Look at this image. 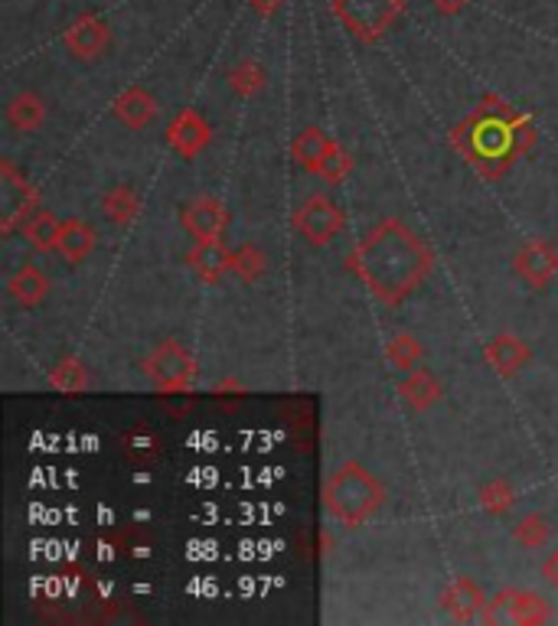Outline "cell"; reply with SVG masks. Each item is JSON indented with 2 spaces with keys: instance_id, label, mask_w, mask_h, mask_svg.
Here are the masks:
<instances>
[{
  "instance_id": "obj_1",
  "label": "cell",
  "mask_w": 558,
  "mask_h": 626,
  "mask_svg": "<svg viewBox=\"0 0 558 626\" xmlns=\"http://www.w3.org/2000/svg\"><path fill=\"white\" fill-rule=\"evenodd\" d=\"M431 268V249L402 219H382L350 252V271L385 304L412 297Z\"/></svg>"
},
{
  "instance_id": "obj_2",
  "label": "cell",
  "mask_w": 558,
  "mask_h": 626,
  "mask_svg": "<svg viewBox=\"0 0 558 626\" xmlns=\"http://www.w3.org/2000/svg\"><path fill=\"white\" fill-rule=\"evenodd\" d=\"M324 503H327V513L340 526L357 529V526H366V519H372L382 509L385 490L372 470H366L357 460H347L330 473V480L324 486Z\"/></svg>"
},
{
  "instance_id": "obj_3",
  "label": "cell",
  "mask_w": 558,
  "mask_h": 626,
  "mask_svg": "<svg viewBox=\"0 0 558 626\" xmlns=\"http://www.w3.org/2000/svg\"><path fill=\"white\" fill-rule=\"evenodd\" d=\"M405 0H333V17L363 43L382 40L402 17Z\"/></svg>"
},
{
  "instance_id": "obj_4",
  "label": "cell",
  "mask_w": 558,
  "mask_h": 626,
  "mask_svg": "<svg viewBox=\"0 0 558 626\" xmlns=\"http://www.w3.org/2000/svg\"><path fill=\"white\" fill-rule=\"evenodd\" d=\"M144 372H147V378H151L161 392L180 395V392H186V388L193 385V378H196V359H193V353L186 350L184 343L167 340V343H161V347L147 356Z\"/></svg>"
},
{
  "instance_id": "obj_5",
  "label": "cell",
  "mask_w": 558,
  "mask_h": 626,
  "mask_svg": "<svg viewBox=\"0 0 558 626\" xmlns=\"http://www.w3.org/2000/svg\"><path fill=\"white\" fill-rule=\"evenodd\" d=\"M552 617V607L546 597L533 591H500L480 614L483 624H546Z\"/></svg>"
},
{
  "instance_id": "obj_6",
  "label": "cell",
  "mask_w": 558,
  "mask_h": 626,
  "mask_svg": "<svg viewBox=\"0 0 558 626\" xmlns=\"http://www.w3.org/2000/svg\"><path fill=\"white\" fill-rule=\"evenodd\" d=\"M294 226L310 245H327L343 229V209L330 196L320 193V196H310L300 202V209L294 212Z\"/></svg>"
},
{
  "instance_id": "obj_7",
  "label": "cell",
  "mask_w": 558,
  "mask_h": 626,
  "mask_svg": "<svg viewBox=\"0 0 558 626\" xmlns=\"http://www.w3.org/2000/svg\"><path fill=\"white\" fill-rule=\"evenodd\" d=\"M516 274L533 287L546 290L558 277V249L549 239H533L516 252Z\"/></svg>"
},
{
  "instance_id": "obj_8",
  "label": "cell",
  "mask_w": 558,
  "mask_h": 626,
  "mask_svg": "<svg viewBox=\"0 0 558 626\" xmlns=\"http://www.w3.org/2000/svg\"><path fill=\"white\" fill-rule=\"evenodd\" d=\"M180 222L196 242H209V239H222L229 226V212L216 196H196L184 206Z\"/></svg>"
},
{
  "instance_id": "obj_9",
  "label": "cell",
  "mask_w": 558,
  "mask_h": 626,
  "mask_svg": "<svg viewBox=\"0 0 558 626\" xmlns=\"http://www.w3.org/2000/svg\"><path fill=\"white\" fill-rule=\"evenodd\" d=\"M36 206V193L13 171V164H0V209H3V232H13L20 219H26V212Z\"/></svg>"
},
{
  "instance_id": "obj_10",
  "label": "cell",
  "mask_w": 558,
  "mask_h": 626,
  "mask_svg": "<svg viewBox=\"0 0 558 626\" xmlns=\"http://www.w3.org/2000/svg\"><path fill=\"white\" fill-rule=\"evenodd\" d=\"M63 43H66V50H69L76 59L92 63V59H98V56L108 50V43H111V30H108V23H105L98 13H83L79 20L69 23Z\"/></svg>"
},
{
  "instance_id": "obj_11",
  "label": "cell",
  "mask_w": 558,
  "mask_h": 626,
  "mask_svg": "<svg viewBox=\"0 0 558 626\" xmlns=\"http://www.w3.org/2000/svg\"><path fill=\"white\" fill-rule=\"evenodd\" d=\"M209 141H212V128H209V121H206L196 108H184V111L171 121V128H167V144H171L184 161L199 157Z\"/></svg>"
},
{
  "instance_id": "obj_12",
  "label": "cell",
  "mask_w": 558,
  "mask_h": 626,
  "mask_svg": "<svg viewBox=\"0 0 558 626\" xmlns=\"http://www.w3.org/2000/svg\"><path fill=\"white\" fill-rule=\"evenodd\" d=\"M483 359H486V365L496 372V375H503V378H513L529 359V347L519 340V337H513V333H500V337H493L486 347H483Z\"/></svg>"
},
{
  "instance_id": "obj_13",
  "label": "cell",
  "mask_w": 558,
  "mask_h": 626,
  "mask_svg": "<svg viewBox=\"0 0 558 626\" xmlns=\"http://www.w3.org/2000/svg\"><path fill=\"white\" fill-rule=\"evenodd\" d=\"M111 111H114V118H118L124 128L141 131V128H147V124L154 121L157 101H154V95L144 89V86H128V89L111 101Z\"/></svg>"
},
{
  "instance_id": "obj_14",
  "label": "cell",
  "mask_w": 558,
  "mask_h": 626,
  "mask_svg": "<svg viewBox=\"0 0 558 626\" xmlns=\"http://www.w3.org/2000/svg\"><path fill=\"white\" fill-rule=\"evenodd\" d=\"M189 271L203 281V284H216L226 271H232V252L222 245V239H209V242H196V249L186 255Z\"/></svg>"
},
{
  "instance_id": "obj_15",
  "label": "cell",
  "mask_w": 558,
  "mask_h": 626,
  "mask_svg": "<svg viewBox=\"0 0 558 626\" xmlns=\"http://www.w3.org/2000/svg\"><path fill=\"white\" fill-rule=\"evenodd\" d=\"M441 604H445V611L455 617V620H473V617H480L483 614V607H486V597H483V591L470 581V578H455L451 581V587L445 591V597H441Z\"/></svg>"
},
{
  "instance_id": "obj_16",
  "label": "cell",
  "mask_w": 558,
  "mask_h": 626,
  "mask_svg": "<svg viewBox=\"0 0 558 626\" xmlns=\"http://www.w3.org/2000/svg\"><path fill=\"white\" fill-rule=\"evenodd\" d=\"M95 249V232L89 229V222L83 219H63L59 226V239H56V252L69 262V265H83L89 259V252Z\"/></svg>"
},
{
  "instance_id": "obj_17",
  "label": "cell",
  "mask_w": 558,
  "mask_h": 626,
  "mask_svg": "<svg viewBox=\"0 0 558 626\" xmlns=\"http://www.w3.org/2000/svg\"><path fill=\"white\" fill-rule=\"evenodd\" d=\"M402 395L415 411H428L441 398V382L431 369H412V372H405Z\"/></svg>"
},
{
  "instance_id": "obj_18",
  "label": "cell",
  "mask_w": 558,
  "mask_h": 626,
  "mask_svg": "<svg viewBox=\"0 0 558 626\" xmlns=\"http://www.w3.org/2000/svg\"><path fill=\"white\" fill-rule=\"evenodd\" d=\"M50 290V281L46 274L36 268V265H23L10 281H7V294L20 304V307H36Z\"/></svg>"
},
{
  "instance_id": "obj_19",
  "label": "cell",
  "mask_w": 558,
  "mask_h": 626,
  "mask_svg": "<svg viewBox=\"0 0 558 626\" xmlns=\"http://www.w3.org/2000/svg\"><path fill=\"white\" fill-rule=\"evenodd\" d=\"M43 118H46V105H43V98H40L36 91H20V95L7 105V121H10V128L20 131V134L36 131V128L43 124Z\"/></svg>"
},
{
  "instance_id": "obj_20",
  "label": "cell",
  "mask_w": 558,
  "mask_h": 626,
  "mask_svg": "<svg viewBox=\"0 0 558 626\" xmlns=\"http://www.w3.org/2000/svg\"><path fill=\"white\" fill-rule=\"evenodd\" d=\"M330 147H333V138H330V134H324L320 128H307V131H300L297 141L291 144V154H294V161H297L304 171L317 174V167H320V161L327 157Z\"/></svg>"
},
{
  "instance_id": "obj_21",
  "label": "cell",
  "mask_w": 558,
  "mask_h": 626,
  "mask_svg": "<svg viewBox=\"0 0 558 626\" xmlns=\"http://www.w3.org/2000/svg\"><path fill=\"white\" fill-rule=\"evenodd\" d=\"M59 226H63V219H56V216L46 212V209H36V212L23 222V235H26V242H30L36 252H53V249H56V239H59Z\"/></svg>"
},
{
  "instance_id": "obj_22",
  "label": "cell",
  "mask_w": 558,
  "mask_h": 626,
  "mask_svg": "<svg viewBox=\"0 0 558 626\" xmlns=\"http://www.w3.org/2000/svg\"><path fill=\"white\" fill-rule=\"evenodd\" d=\"M101 209L108 212L111 222L128 226L131 219H138L141 199H138V193H134L131 186H111V189L105 193V199H101Z\"/></svg>"
},
{
  "instance_id": "obj_23",
  "label": "cell",
  "mask_w": 558,
  "mask_h": 626,
  "mask_svg": "<svg viewBox=\"0 0 558 626\" xmlns=\"http://www.w3.org/2000/svg\"><path fill=\"white\" fill-rule=\"evenodd\" d=\"M229 89L236 91V95H242V98H252L255 91L265 89V83H269V73L262 69V63H255V59H242V63H236L232 69H229Z\"/></svg>"
},
{
  "instance_id": "obj_24",
  "label": "cell",
  "mask_w": 558,
  "mask_h": 626,
  "mask_svg": "<svg viewBox=\"0 0 558 626\" xmlns=\"http://www.w3.org/2000/svg\"><path fill=\"white\" fill-rule=\"evenodd\" d=\"M232 271H236L245 284H255V281L265 277L269 259H265V252H262L259 245H239V249L232 252Z\"/></svg>"
},
{
  "instance_id": "obj_25",
  "label": "cell",
  "mask_w": 558,
  "mask_h": 626,
  "mask_svg": "<svg viewBox=\"0 0 558 626\" xmlns=\"http://www.w3.org/2000/svg\"><path fill=\"white\" fill-rule=\"evenodd\" d=\"M513 536H516V541L523 548H543L549 541V536H552V523L543 513H529V516L519 519V526L513 529Z\"/></svg>"
},
{
  "instance_id": "obj_26",
  "label": "cell",
  "mask_w": 558,
  "mask_h": 626,
  "mask_svg": "<svg viewBox=\"0 0 558 626\" xmlns=\"http://www.w3.org/2000/svg\"><path fill=\"white\" fill-rule=\"evenodd\" d=\"M516 503V490L506 483V480H493L480 490V506L490 513V516H506Z\"/></svg>"
},
{
  "instance_id": "obj_27",
  "label": "cell",
  "mask_w": 558,
  "mask_h": 626,
  "mask_svg": "<svg viewBox=\"0 0 558 626\" xmlns=\"http://www.w3.org/2000/svg\"><path fill=\"white\" fill-rule=\"evenodd\" d=\"M385 356H389V362H392L395 369L412 372V369L418 365V359H422V343H418L415 337H408V333H398V337L389 340Z\"/></svg>"
},
{
  "instance_id": "obj_28",
  "label": "cell",
  "mask_w": 558,
  "mask_h": 626,
  "mask_svg": "<svg viewBox=\"0 0 558 626\" xmlns=\"http://www.w3.org/2000/svg\"><path fill=\"white\" fill-rule=\"evenodd\" d=\"M124 453L134 460V463H154L161 457V438L147 428H138L124 438Z\"/></svg>"
},
{
  "instance_id": "obj_29",
  "label": "cell",
  "mask_w": 558,
  "mask_h": 626,
  "mask_svg": "<svg viewBox=\"0 0 558 626\" xmlns=\"http://www.w3.org/2000/svg\"><path fill=\"white\" fill-rule=\"evenodd\" d=\"M50 382L59 388V392H83L86 388V369H83V362H76V359H63V362H56L53 365V372H50Z\"/></svg>"
},
{
  "instance_id": "obj_30",
  "label": "cell",
  "mask_w": 558,
  "mask_h": 626,
  "mask_svg": "<svg viewBox=\"0 0 558 626\" xmlns=\"http://www.w3.org/2000/svg\"><path fill=\"white\" fill-rule=\"evenodd\" d=\"M350 171H353V161H350V154L333 141V147L327 151V157L320 161V167H317V177H324L327 183H343V179L350 177Z\"/></svg>"
},
{
  "instance_id": "obj_31",
  "label": "cell",
  "mask_w": 558,
  "mask_h": 626,
  "mask_svg": "<svg viewBox=\"0 0 558 626\" xmlns=\"http://www.w3.org/2000/svg\"><path fill=\"white\" fill-rule=\"evenodd\" d=\"M431 3H435L438 13H445V17H458L470 0H431Z\"/></svg>"
},
{
  "instance_id": "obj_32",
  "label": "cell",
  "mask_w": 558,
  "mask_h": 626,
  "mask_svg": "<svg viewBox=\"0 0 558 626\" xmlns=\"http://www.w3.org/2000/svg\"><path fill=\"white\" fill-rule=\"evenodd\" d=\"M249 3H252V10H255L259 17H265V20H269V17H275V13H278L284 0H249Z\"/></svg>"
},
{
  "instance_id": "obj_33",
  "label": "cell",
  "mask_w": 558,
  "mask_h": 626,
  "mask_svg": "<svg viewBox=\"0 0 558 626\" xmlns=\"http://www.w3.org/2000/svg\"><path fill=\"white\" fill-rule=\"evenodd\" d=\"M543 574H546V578H549V581H552V584L558 587V551H552V554L546 558V564H543Z\"/></svg>"
}]
</instances>
